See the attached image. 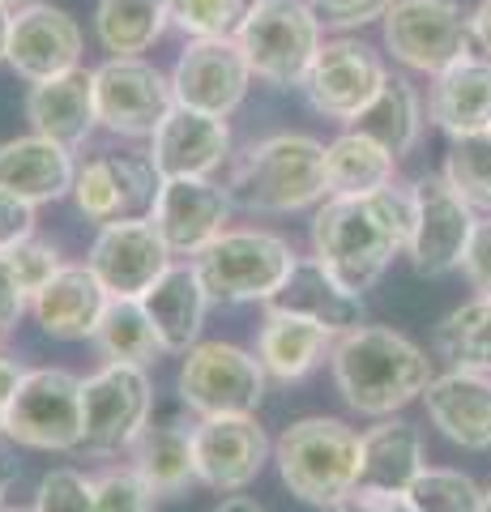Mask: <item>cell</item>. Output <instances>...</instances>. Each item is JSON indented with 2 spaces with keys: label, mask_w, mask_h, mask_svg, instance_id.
Listing matches in <instances>:
<instances>
[{
  "label": "cell",
  "mask_w": 491,
  "mask_h": 512,
  "mask_svg": "<svg viewBox=\"0 0 491 512\" xmlns=\"http://www.w3.org/2000/svg\"><path fill=\"white\" fill-rule=\"evenodd\" d=\"M158 495L133 466H112L94 474V512H154Z\"/></svg>",
  "instance_id": "f35d334b"
},
{
  "label": "cell",
  "mask_w": 491,
  "mask_h": 512,
  "mask_svg": "<svg viewBox=\"0 0 491 512\" xmlns=\"http://www.w3.org/2000/svg\"><path fill=\"white\" fill-rule=\"evenodd\" d=\"M257 0H167L171 26L188 39H235Z\"/></svg>",
  "instance_id": "74e56055"
},
{
  "label": "cell",
  "mask_w": 491,
  "mask_h": 512,
  "mask_svg": "<svg viewBox=\"0 0 491 512\" xmlns=\"http://www.w3.org/2000/svg\"><path fill=\"white\" fill-rule=\"evenodd\" d=\"M210 512H265V508L252 500V495H240V491H235V495H223V500H218Z\"/></svg>",
  "instance_id": "681fc988"
},
{
  "label": "cell",
  "mask_w": 491,
  "mask_h": 512,
  "mask_svg": "<svg viewBox=\"0 0 491 512\" xmlns=\"http://www.w3.org/2000/svg\"><path fill=\"white\" fill-rule=\"evenodd\" d=\"M167 26V0H99V9H94V35H99L107 56L150 52Z\"/></svg>",
  "instance_id": "d6a6232c"
},
{
  "label": "cell",
  "mask_w": 491,
  "mask_h": 512,
  "mask_svg": "<svg viewBox=\"0 0 491 512\" xmlns=\"http://www.w3.org/2000/svg\"><path fill=\"white\" fill-rule=\"evenodd\" d=\"M462 274L479 295H491V214L474 222L470 248L462 256Z\"/></svg>",
  "instance_id": "ee69618b"
},
{
  "label": "cell",
  "mask_w": 491,
  "mask_h": 512,
  "mask_svg": "<svg viewBox=\"0 0 491 512\" xmlns=\"http://www.w3.org/2000/svg\"><path fill=\"white\" fill-rule=\"evenodd\" d=\"M385 77H389V69L376 47L359 43V39H329V43H321V52H316L299 90H304V99L316 116L351 124L380 94Z\"/></svg>",
  "instance_id": "5bb4252c"
},
{
  "label": "cell",
  "mask_w": 491,
  "mask_h": 512,
  "mask_svg": "<svg viewBox=\"0 0 491 512\" xmlns=\"http://www.w3.org/2000/svg\"><path fill=\"white\" fill-rule=\"evenodd\" d=\"M26 120L30 133L52 137L60 146H86V137L99 128L94 116V69H73L60 77H47L26 90Z\"/></svg>",
  "instance_id": "cb8c5ba5"
},
{
  "label": "cell",
  "mask_w": 491,
  "mask_h": 512,
  "mask_svg": "<svg viewBox=\"0 0 491 512\" xmlns=\"http://www.w3.org/2000/svg\"><path fill=\"white\" fill-rule=\"evenodd\" d=\"M30 512H94V478L73 466L47 470L39 478L35 508Z\"/></svg>",
  "instance_id": "ab89813d"
},
{
  "label": "cell",
  "mask_w": 491,
  "mask_h": 512,
  "mask_svg": "<svg viewBox=\"0 0 491 512\" xmlns=\"http://www.w3.org/2000/svg\"><path fill=\"white\" fill-rule=\"evenodd\" d=\"M427 448H423V431L406 419H376V427L363 431V448H359V491L372 495H389L402 500L406 487L427 470Z\"/></svg>",
  "instance_id": "484cf974"
},
{
  "label": "cell",
  "mask_w": 491,
  "mask_h": 512,
  "mask_svg": "<svg viewBox=\"0 0 491 512\" xmlns=\"http://www.w3.org/2000/svg\"><path fill=\"white\" fill-rule=\"evenodd\" d=\"M5 261L13 265V274H18L26 295H35L39 286H47L56 269L65 265V261H60V248L52 244V239H39V235L26 239V244H18L13 252H5Z\"/></svg>",
  "instance_id": "60d3db41"
},
{
  "label": "cell",
  "mask_w": 491,
  "mask_h": 512,
  "mask_svg": "<svg viewBox=\"0 0 491 512\" xmlns=\"http://www.w3.org/2000/svg\"><path fill=\"white\" fill-rule=\"evenodd\" d=\"M329 367H334L338 397L363 419H393L410 402H419L436 376L427 350L385 325H359L342 333Z\"/></svg>",
  "instance_id": "7a4b0ae2"
},
{
  "label": "cell",
  "mask_w": 491,
  "mask_h": 512,
  "mask_svg": "<svg viewBox=\"0 0 491 512\" xmlns=\"http://www.w3.org/2000/svg\"><path fill=\"white\" fill-rule=\"evenodd\" d=\"M193 457L197 483L235 495L257 483L265 461L274 457V440L265 436L257 414H223V419H201L193 427Z\"/></svg>",
  "instance_id": "2e32d148"
},
{
  "label": "cell",
  "mask_w": 491,
  "mask_h": 512,
  "mask_svg": "<svg viewBox=\"0 0 491 512\" xmlns=\"http://www.w3.org/2000/svg\"><path fill=\"white\" fill-rule=\"evenodd\" d=\"M346 128H355V133L380 141L393 158H406L423 137V99H419V90L410 86L402 73H389L385 86H380V94L363 107V116L351 120Z\"/></svg>",
  "instance_id": "4dcf8cb0"
},
{
  "label": "cell",
  "mask_w": 491,
  "mask_h": 512,
  "mask_svg": "<svg viewBox=\"0 0 491 512\" xmlns=\"http://www.w3.org/2000/svg\"><path fill=\"white\" fill-rule=\"evenodd\" d=\"M483 512H491V487L483 491Z\"/></svg>",
  "instance_id": "db71d44e"
},
{
  "label": "cell",
  "mask_w": 491,
  "mask_h": 512,
  "mask_svg": "<svg viewBox=\"0 0 491 512\" xmlns=\"http://www.w3.org/2000/svg\"><path fill=\"white\" fill-rule=\"evenodd\" d=\"M423 406L432 427L457 448L470 453H487L491 448V376L487 372H449L432 376L423 389Z\"/></svg>",
  "instance_id": "44dd1931"
},
{
  "label": "cell",
  "mask_w": 491,
  "mask_h": 512,
  "mask_svg": "<svg viewBox=\"0 0 491 512\" xmlns=\"http://www.w3.org/2000/svg\"><path fill=\"white\" fill-rule=\"evenodd\" d=\"M445 180L474 214H491V128L453 141L445 154Z\"/></svg>",
  "instance_id": "8d00e7d4"
},
{
  "label": "cell",
  "mask_w": 491,
  "mask_h": 512,
  "mask_svg": "<svg viewBox=\"0 0 491 512\" xmlns=\"http://www.w3.org/2000/svg\"><path fill=\"white\" fill-rule=\"evenodd\" d=\"M0 440H5V414H0Z\"/></svg>",
  "instance_id": "11a10c76"
},
{
  "label": "cell",
  "mask_w": 491,
  "mask_h": 512,
  "mask_svg": "<svg viewBox=\"0 0 491 512\" xmlns=\"http://www.w3.org/2000/svg\"><path fill=\"white\" fill-rule=\"evenodd\" d=\"M359 448L363 436L355 427L329 419V414H308V419H295L274 440V466L282 487L295 500L312 508H329L359 487Z\"/></svg>",
  "instance_id": "277c9868"
},
{
  "label": "cell",
  "mask_w": 491,
  "mask_h": 512,
  "mask_svg": "<svg viewBox=\"0 0 491 512\" xmlns=\"http://www.w3.org/2000/svg\"><path fill=\"white\" fill-rule=\"evenodd\" d=\"M82 47H86V35L77 18L39 0V5L18 9V18H13L5 64L22 82L35 86V82H47V77L82 69Z\"/></svg>",
  "instance_id": "ffe728a7"
},
{
  "label": "cell",
  "mask_w": 491,
  "mask_h": 512,
  "mask_svg": "<svg viewBox=\"0 0 491 512\" xmlns=\"http://www.w3.org/2000/svg\"><path fill=\"white\" fill-rule=\"evenodd\" d=\"M5 440L39 453L82 448V376L65 367L26 372L18 397L5 406Z\"/></svg>",
  "instance_id": "ba28073f"
},
{
  "label": "cell",
  "mask_w": 491,
  "mask_h": 512,
  "mask_svg": "<svg viewBox=\"0 0 491 512\" xmlns=\"http://www.w3.org/2000/svg\"><path fill=\"white\" fill-rule=\"evenodd\" d=\"M210 303L214 299L201 286L193 261H176L146 295H141V308H146L150 325H154V333H158V342H163L167 355H188V350L201 342Z\"/></svg>",
  "instance_id": "4316f807"
},
{
  "label": "cell",
  "mask_w": 491,
  "mask_h": 512,
  "mask_svg": "<svg viewBox=\"0 0 491 512\" xmlns=\"http://www.w3.org/2000/svg\"><path fill=\"white\" fill-rule=\"evenodd\" d=\"M13 9H26V5H39V0H9Z\"/></svg>",
  "instance_id": "f5cc1de1"
},
{
  "label": "cell",
  "mask_w": 491,
  "mask_h": 512,
  "mask_svg": "<svg viewBox=\"0 0 491 512\" xmlns=\"http://www.w3.org/2000/svg\"><path fill=\"white\" fill-rule=\"evenodd\" d=\"M176 107L171 77L141 56H107L94 69V116L116 137H154V128Z\"/></svg>",
  "instance_id": "7c38bea8"
},
{
  "label": "cell",
  "mask_w": 491,
  "mask_h": 512,
  "mask_svg": "<svg viewBox=\"0 0 491 512\" xmlns=\"http://www.w3.org/2000/svg\"><path fill=\"white\" fill-rule=\"evenodd\" d=\"M107 303H112V295H107V286L94 278V269L65 261L52 274V282L30 295V312H35L39 329L47 338L86 342V338H94V329H99Z\"/></svg>",
  "instance_id": "7402d4cb"
},
{
  "label": "cell",
  "mask_w": 491,
  "mask_h": 512,
  "mask_svg": "<svg viewBox=\"0 0 491 512\" xmlns=\"http://www.w3.org/2000/svg\"><path fill=\"white\" fill-rule=\"evenodd\" d=\"M406 512H483V487L449 466H427L402 495Z\"/></svg>",
  "instance_id": "d590c367"
},
{
  "label": "cell",
  "mask_w": 491,
  "mask_h": 512,
  "mask_svg": "<svg viewBox=\"0 0 491 512\" xmlns=\"http://www.w3.org/2000/svg\"><path fill=\"white\" fill-rule=\"evenodd\" d=\"M235 43L248 60L252 82H265L269 90H291L304 86L325 43V22L316 18L308 0H257Z\"/></svg>",
  "instance_id": "8992f818"
},
{
  "label": "cell",
  "mask_w": 491,
  "mask_h": 512,
  "mask_svg": "<svg viewBox=\"0 0 491 512\" xmlns=\"http://www.w3.org/2000/svg\"><path fill=\"white\" fill-rule=\"evenodd\" d=\"M474 210L457 197L445 175H423L410 184V239L406 261L423 278H445L462 269V256L474 235Z\"/></svg>",
  "instance_id": "30bf717a"
},
{
  "label": "cell",
  "mask_w": 491,
  "mask_h": 512,
  "mask_svg": "<svg viewBox=\"0 0 491 512\" xmlns=\"http://www.w3.org/2000/svg\"><path fill=\"white\" fill-rule=\"evenodd\" d=\"M398 175V158H393L380 141L346 128L325 146V192L329 197H363V192H380Z\"/></svg>",
  "instance_id": "1f68e13d"
},
{
  "label": "cell",
  "mask_w": 491,
  "mask_h": 512,
  "mask_svg": "<svg viewBox=\"0 0 491 512\" xmlns=\"http://www.w3.org/2000/svg\"><path fill=\"white\" fill-rule=\"evenodd\" d=\"M227 197L244 214H299L321 205L325 141L312 133H269L231 163Z\"/></svg>",
  "instance_id": "3957f363"
},
{
  "label": "cell",
  "mask_w": 491,
  "mask_h": 512,
  "mask_svg": "<svg viewBox=\"0 0 491 512\" xmlns=\"http://www.w3.org/2000/svg\"><path fill=\"white\" fill-rule=\"evenodd\" d=\"M436 355L462 372L491 376V295H474L436 325Z\"/></svg>",
  "instance_id": "e575fe53"
},
{
  "label": "cell",
  "mask_w": 491,
  "mask_h": 512,
  "mask_svg": "<svg viewBox=\"0 0 491 512\" xmlns=\"http://www.w3.org/2000/svg\"><path fill=\"white\" fill-rule=\"evenodd\" d=\"M0 512H26V508H0Z\"/></svg>",
  "instance_id": "9f6ffc18"
},
{
  "label": "cell",
  "mask_w": 491,
  "mask_h": 512,
  "mask_svg": "<svg viewBox=\"0 0 491 512\" xmlns=\"http://www.w3.org/2000/svg\"><path fill=\"white\" fill-rule=\"evenodd\" d=\"M158 184L163 180H158L150 154H99L77 167L69 197L77 205V214L103 227V222L150 210Z\"/></svg>",
  "instance_id": "d6986e66"
},
{
  "label": "cell",
  "mask_w": 491,
  "mask_h": 512,
  "mask_svg": "<svg viewBox=\"0 0 491 512\" xmlns=\"http://www.w3.org/2000/svg\"><path fill=\"white\" fill-rule=\"evenodd\" d=\"M380 26H385V47L393 60L427 77L474 56L470 13L457 0H398Z\"/></svg>",
  "instance_id": "9c48e42d"
},
{
  "label": "cell",
  "mask_w": 491,
  "mask_h": 512,
  "mask_svg": "<svg viewBox=\"0 0 491 512\" xmlns=\"http://www.w3.org/2000/svg\"><path fill=\"white\" fill-rule=\"evenodd\" d=\"M470 35H474V52L491 60V0H479L470 13Z\"/></svg>",
  "instance_id": "c3c4849f"
},
{
  "label": "cell",
  "mask_w": 491,
  "mask_h": 512,
  "mask_svg": "<svg viewBox=\"0 0 491 512\" xmlns=\"http://www.w3.org/2000/svg\"><path fill=\"white\" fill-rule=\"evenodd\" d=\"M73 180H77L73 150L52 137L26 133V137H13L0 146V188L30 205L69 197Z\"/></svg>",
  "instance_id": "83f0119b"
},
{
  "label": "cell",
  "mask_w": 491,
  "mask_h": 512,
  "mask_svg": "<svg viewBox=\"0 0 491 512\" xmlns=\"http://www.w3.org/2000/svg\"><path fill=\"white\" fill-rule=\"evenodd\" d=\"M269 303L282 308V312L316 320V325L329 329L334 338H342V333H351V329L363 325V295L346 291V286L329 274L316 256H299L287 286H282V291Z\"/></svg>",
  "instance_id": "f1b7e54d"
},
{
  "label": "cell",
  "mask_w": 491,
  "mask_h": 512,
  "mask_svg": "<svg viewBox=\"0 0 491 512\" xmlns=\"http://www.w3.org/2000/svg\"><path fill=\"white\" fill-rule=\"evenodd\" d=\"M265 367L257 350L235 342H197L180 363L176 389L180 402L197 419H223V414H257L265 402Z\"/></svg>",
  "instance_id": "52a82bcc"
},
{
  "label": "cell",
  "mask_w": 491,
  "mask_h": 512,
  "mask_svg": "<svg viewBox=\"0 0 491 512\" xmlns=\"http://www.w3.org/2000/svg\"><path fill=\"white\" fill-rule=\"evenodd\" d=\"M133 470L146 478L150 491L184 495L197 483V457H193V427L184 423H154L133 440Z\"/></svg>",
  "instance_id": "f546056e"
},
{
  "label": "cell",
  "mask_w": 491,
  "mask_h": 512,
  "mask_svg": "<svg viewBox=\"0 0 491 512\" xmlns=\"http://www.w3.org/2000/svg\"><path fill=\"white\" fill-rule=\"evenodd\" d=\"M22 380H26V367L13 359V355H5V350H0V414H5V406L13 402V397H18Z\"/></svg>",
  "instance_id": "7dc6e473"
},
{
  "label": "cell",
  "mask_w": 491,
  "mask_h": 512,
  "mask_svg": "<svg viewBox=\"0 0 491 512\" xmlns=\"http://www.w3.org/2000/svg\"><path fill=\"white\" fill-rule=\"evenodd\" d=\"M316 9V18L334 30H359L368 22H385V13L398 5V0H308Z\"/></svg>",
  "instance_id": "b9f144b4"
},
{
  "label": "cell",
  "mask_w": 491,
  "mask_h": 512,
  "mask_svg": "<svg viewBox=\"0 0 491 512\" xmlns=\"http://www.w3.org/2000/svg\"><path fill=\"white\" fill-rule=\"evenodd\" d=\"M427 120H432L449 141H462L491 128V60L466 56L453 69L432 77L427 90Z\"/></svg>",
  "instance_id": "d4e9b609"
},
{
  "label": "cell",
  "mask_w": 491,
  "mask_h": 512,
  "mask_svg": "<svg viewBox=\"0 0 491 512\" xmlns=\"http://www.w3.org/2000/svg\"><path fill=\"white\" fill-rule=\"evenodd\" d=\"M154 389L146 367L103 363L82 380V444L99 457H112L150 427Z\"/></svg>",
  "instance_id": "8fae6325"
},
{
  "label": "cell",
  "mask_w": 491,
  "mask_h": 512,
  "mask_svg": "<svg viewBox=\"0 0 491 512\" xmlns=\"http://www.w3.org/2000/svg\"><path fill=\"white\" fill-rule=\"evenodd\" d=\"M334 342V333L321 329L316 320L265 303V320L257 329V359L274 384H299L304 376H312L334 355Z\"/></svg>",
  "instance_id": "603a6c76"
},
{
  "label": "cell",
  "mask_w": 491,
  "mask_h": 512,
  "mask_svg": "<svg viewBox=\"0 0 491 512\" xmlns=\"http://www.w3.org/2000/svg\"><path fill=\"white\" fill-rule=\"evenodd\" d=\"M35 210L39 205H30L0 188V256L26 244V239H35Z\"/></svg>",
  "instance_id": "7bdbcfd3"
},
{
  "label": "cell",
  "mask_w": 491,
  "mask_h": 512,
  "mask_svg": "<svg viewBox=\"0 0 491 512\" xmlns=\"http://www.w3.org/2000/svg\"><path fill=\"white\" fill-rule=\"evenodd\" d=\"M410 239V188H380L363 197H325L312 218V256L346 291H372L406 252Z\"/></svg>",
  "instance_id": "6da1fadb"
},
{
  "label": "cell",
  "mask_w": 491,
  "mask_h": 512,
  "mask_svg": "<svg viewBox=\"0 0 491 512\" xmlns=\"http://www.w3.org/2000/svg\"><path fill=\"white\" fill-rule=\"evenodd\" d=\"M13 18H18V9H13L9 0H0V60L9 56V35H13Z\"/></svg>",
  "instance_id": "f907efd6"
},
{
  "label": "cell",
  "mask_w": 491,
  "mask_h": 512,
  "mask_svg": "<svg viewBox=\"0 0 491 512\" xmlns=\"http://www.w3.org/2000/svg\"><path fill=\"white\" fill-rule=\"evenodd\" d=\"M90 342L99 346V355L107 363H124V367H150L167 355L146 308H141V299H112L107 303V312H103Z\"/></svg>",
  "instance_id": "836d02e7"
},
{
  "label": "cell",
  "mask_w": 491,
  "mask_h": 512,
  "mask_svg": "<svg viewBox=\"0 0 491 512\" xmlns=\"http://www.w3.org/2000/svg\"><path fill=\"white\" fill-rule=\"evenodd\" d=\"M30 308V295L22 291L18 274H13V265L0 256V342L13 333V325L22 320V312Z\"/></svg>",
  "instance_id": "f6af8a7d"
},
{
  "label": "cell",
  "mask_w": 491,
  "mask_h": 512,
  "mask_svg": "<svg viewBox=\"0 0 491 512\" xmlns=\"http://www.w3.org/2000/svg\"><path fill=\"white\" fill-rule=\"evenodd\" d=\"M146 154L158 180H214V171L231 158V124L176 103L154 128Z\"/></svg>",
  "instance_id": "ac0fdd59"
},
{
  "label": "cell",
  "mask_w": 491,
  "mask_h": 512,
  "mask_svg": "<svg viewBox=\"0 0 491 512\" xmlns=\"http://www.w3.org/2000/svg\"><path fill=\"white\" fill-rule=\"evenodd\" d=\"M299 252L291 239L261 227H227L201 256L193 269L214 303H269L287 286Z\"/></svg>",
  "instance_id": "5b68a950"
},
{
  "label": "cell",
  "mask_w": 491,
  "mask_h": 512,
  "mask_svg": "<svg viewBox=\"0 0 491 512\" xmlns=\"http://www.w3.org/2000/svg\"><path fill=\"white\" fill-rule=\"evenodd\" d=\"M13 474H18V466L0 453V508H5V491H9V483H13Z\"/></svg>",
  "instance_id": "816d5d0a"
},
{
  "label": "cell",
  "mask_w": 491,
  "mask_h": 512,
  "mask_svg": "<svg viewBox=\"0 0 491 512\" xmlns=\"http://www.w3.org/2000/svg\"><path fill=\"white\" fill-rule=\"evenodd\" d=\"M231 210L235 205L227 197V184H214V180H163L158 192H154L150 218H154L158 235L167 239L171 256L193 261V256H201L218 235L227 231Z\"/></svg>",
  "instance_id": "e0dca14e"
},
{
  "label": "cell",
  "mask_w": 491,
  "mask_h": 512,
  "mask_svg": "<svg viewBox=\"0 0 491 512\" xmlns=\"http://www.w3.org/2000/svg\"><path fill=\"white\" fill-rule=\"evenodd\" d=\"M171 77V94L180 107L205 111V116H235L248 99L252 73L235 39H188Z\"/></svg>",
  "instance_id": "9a60e30c"
},
{
  "label": "cell",
  "mask_w": 491,
  "mask_h": 512,
  "mask_svg": "<svg viewBox=\"0 0 491 512\" xmlns=\"http://www.w3.org/2000/svg\"><path fill=\"white\" fill-rule=\"evenodd\" d=\"M86 265L94 269V278L107 286L112 299H141L176 265V256H171L167 239L158 235L150 214H133L103 222L90 244Z\"/></svg>",
  "instance_id": "4fadbf2b"
},
{
  "label": "cell",
  "mask_w": 491,
  "mask_h": 512,
  "mask_svg": "<svg viewBox=\"0 0 491 512\" xmlns=\"http://www.w3.org/2000/svg\"><path fill=\"white\" fill-rule=\"evenodd\" d=\"M321 512H406L402 500H389V495H372V491H351V495H342V500H334L329 508Z\"/></svg>",
  "instance_id": "bcb514c9"
}]
</instances>
